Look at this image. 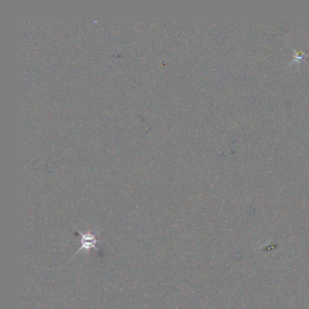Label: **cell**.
<instances>
[{"label": "cell", "mask_w": 309, "mask_h": 309, "mask_svg": "<svg viewBox=\"0 0 309 309\" xmlns=\"http://www.w3.org/2000/svg\"><path fill=\"white\" fill-rule=\"evenodd\" d=\"M77 232H78V234L80 235L82 246H81V248L77 250V252L75 254L79 253V252H81L83 250L87 252V251H90L91 249H95L96 251H99L98 248L96 247L98 239H97L95 234H92V232L83 233V232L79 231H77Z\"/></svg>", "instance_id": "obj_1"}]
</instances>
